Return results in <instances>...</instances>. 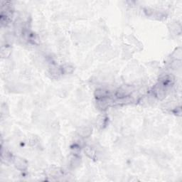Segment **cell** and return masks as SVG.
Returning <instances> with one entry per match:
<instances>
[{
    "instance_id": "1",
    "label": "cell",
    "mask_w": 182,
    "mask_h": 182,
    "mask_svg": "<svg viewBox=\"0 0 182 182\" xmlns=\"http://www.w3.org/2000/svg\"><path fill=\"white\" fill-rule=\"evenodd\" d=\"M15 164L17 167V169L22 170V169H25L27 167V164L24 159L20 158H16L15 160Z\"/></svg>"
}]
</instances>
